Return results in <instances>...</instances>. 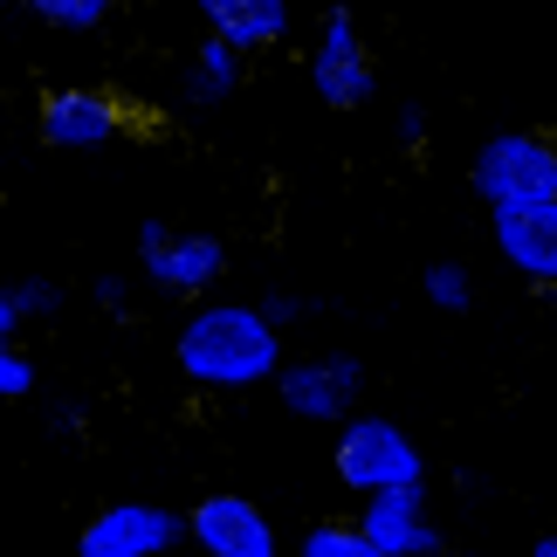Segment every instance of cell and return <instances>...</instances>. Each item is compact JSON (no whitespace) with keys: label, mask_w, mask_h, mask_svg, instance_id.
I'll return each instance as SVG.
<instances>
[{"label":"cell","mask_w":557,"mask_h":557,"mask_svg":"<svg viewBox=\"0 0 557 557\" xmlns=\"http://www.w3.org/2000/svg\"><path fill=\"white\" fill-rule=\"evenodd\" d=\"M393 132H399V145H426V111H420V103H399Z\"/></svg>","instance_id":"cell-21"},{"label":"cell","mask_w":557,"mask_h":557,"mask_svg":"<svg viewBox=\"0 0 557 557\" xmlns=\"http://www.w3.org/2000/svg\"><path fill=\"white\" fill-rule=\"evenodd\" d=\"M21 324H28V317H21V304H14V283H0V331H21Z\"/></svg>","instance_id":"cell-23"},{"label":"cell","mask_w":557,"mask_h":557,"mask_svg":"<svg viewBox=\"0 0 557 557\" xmlns=\"http://www.w3.org/2000/svg\"><path fill=\"white\" fill-rule=\"evenodd\" d=\"M420 289H426V304H434L441 317H468V310H475V275H468L461 262H426Z\"/></svg>","instance_id":"cell-16"},{"label":"cell","mask_w":557,"mask_h":557,"mask_svg":"<svg viewBox=\"0 0 557 557\" xmlns=\"http://www.w3.org/2000/svg\"><path fill=\"white\" fill-rule=\"evenodd\" d=\"M337 482L351 488V496H379V488H399V482H426V455L413 447L399 420L385 413H351L337 420Z\"/></svg>","instance_id":"cell-2"},{"label":"cell","mask_w":557,"mask_h":557,"mask_svg":"<svg viewBox=\"0 0 557 557\" xmlns=\"http://www.w3.org/2000/svg\"><path fill=\"white\" fill-rule=\"evenodd\" d=\"M186 544V517L165 503H111L83 523L76 557H165Z\"/></svg>","instance_id":"cell-8"},{"label":"cell","mask_w":557,"mask_h":557,"mask_svg":"<svg viewBox=\"0 0 557 557\" xmlns=\"http://www.w3.org/2000/svg\"><path fill=\"white\" fill-rule=\"evenodd\" d=\"M447 557H488V550H447Z\"/></svg>","instance_id":"cell-25"},{"label":"cell","mask_w":557,"mask_h":557,"mask_svg":"<svg viewBox=\"0 0 557 557\" xmlns=\"http://www.w3.org/2000/svg\"><path fill=\"white\" fill-rule=\"evenodd\" d=\"M138 269L145 283L165 296H207L227 275V242L200 227H173V221H145L138 227Z\"/></svg>","instance_id":"cell-5"},{"label":"cell","mask_w":557,"mask_h":557,"mask_svg":"<svg viewBox=\"0 0 557 557\" xmlns=\"http://www.w3.org/2000/svg\"><path fill=\"white\" fill-rule=\"evenodd\" d=\"M14 304H21L28 324H41V317L62 310V283H55V275H21V283H14Z\"/></svg>","instance_id":"cell-17"},{"label":"cell","mask_w":557,"mask_h":557,"mask_svg":"<svg viewBox=\"0 0 557 557\" xmlns=\"http://www.w3.org/2000/svg\"><path fill=\"white\" fill-rule=\"evenodd\" d=\"M468 186L482 207H517V200H557V138L544 132H488L468 159Z\"/></svg>","instance_id":"cell-3"},{"label":"cell","mask_w":557,"mask_h":557,"mask_svg":"<svg viewBox=\"0 0 557 557\" xmlns=\"http://www.w3.org/2000/svg\"><path fill=\"white\" fill-rule=\"evenodd\" d=\"M186 544L200 557H283V537L262 517V503L234 496V488H213L186 509Z\"/></svg>","instance_id":"cell-7"},{"label":"cell","mask_w":557,"mask_h":557,"mask_svg":"<svg viewBox=\"0 0 557 557\" xmlns=\"http://www.w3.org/2000/svg\"><path fill=\"white\" fill-rule=\"evenodd\" d=\"M90 296H97V310H124V304H132V283H124V275H97V283H90Z\"/></svg>","instance_id":"cell-20"},{"label":"cell","mask_w":557,"mask_h":557,"mask_svg":"<svg viewBox=\"0 0 557 557\" xmlns=\"http://www.w3.org/2000/svg\"><path fill=\"white\" fill-rule=\"evenodd\" d=\"M0 8H8V0H0Z\"/></svg>","instance_id":"cell-26"},{"label":"cell","mask_w":557,"mask_h":557,"mask_svg":"<svg viewBox=\"0 0 557 557\" xmlns=\"http://www.w3.org/2000/svg\"><path fill=\"white\" fill-rule=\"evenodd\" d=\"M242 76H248V49H234L227 35H207L186 62V97L193 103H227L242 90Z\"/></svg>","instance_id":"cell-13"},{"label":"cell","mask_w":557,"mask_h":557,"mask_svg":"<svg viewBox=\"0 0 557 557\" xmlns=\"http://www.w3.org/2000/svg\"><path fill=\"white\" fill-rule=\"evenodd\" d=\"M296 557H393L366 523H337V517H324V523H310L304 530V544H296Z\"/></svg>","instance_id":"cell-14"},{"label":"cell","mask_w":557,"mask_h":557,"mask_svg":"<svg viewBox=\"0 0 557 557\" xmlns=\"http://www.w3.org/2000/svg\"><path fill=\"white\" fill-rule=\"evenodd\" d=\"M358 523L393 557H447L441 523L426 517V482H399V488H379V496H358Z\"/></svg>","instance_id":"cell-11"},{"label":"cell","mask_w":557,"mask_h":557,"mask_svg":"<svg viewBox=\"0 0 557 557\" xmlns=\"http://www.w3.org/2000/svg\"><path fill=\"white\" fill-rule=\"evenodd\" d=\"M173 366L200 393L275 385V372H283V331L262 317V304H200L173 337Z\"/></svg>","instance_id":"cell-1"},{"label":"cell","mask_w":557,"mask_h":557,"mask_svg":"<svg viewBox=\"0 0 557 557\" xmlns=\"http://www.w3.org/2000/svg\"><path fill=\"white\" fill-rule=\"evenodd\" d=\"M207 35H227L234 49H275L289 35V0H193Z\"/></svg>","instance_id":"cell-12"},{"label":"cell","mask_w":557,"mask_h":557,"mask_svg":"<svg viewBox=\"0 0 557 557\" xmlns=\"http://www.w3.org/2000/svg\"><path fill=\"white\" fill-rule=\"evenodd\" d=\"M35 132H41L49 152H103V145L124 132V103L111 90H83V83H70V90L41 97Z\"/></svg>","instance_id":"cell-9"},{"label":"cell","mask_w":557,"mask_h":557,"mask_svg":"<svg viewBox=\"0 0 557 557\" xmlns=\"http://www.w3.org/2000/svg\"><path fill=\"white\" fill-rule=\"evenodd\" d=\"M275 399H283V413L310 420V426H337V420L358 413V399H366V366H358L351 351L283 358V372H275Z\"/></svg>","instance_id":"cell-6"},{"label":"cell","mask_w":557,"mask_h":557,"mask_svg":"<svg viewBox=\"0 0 557 557\" xmlns=\"http://www.w3.org/2000/svg\"><path fill=\"white\" fill-rule=\"evenodd\" d=\"M35 393V366L21 358V345L0 331V399H28Z\"/></svg>","instance_id":"cell-18"},{"label":"cell","mask_w":557,"mask_h":557,"mask_svg":"<svg viewBox=\"0 0 557 557\" xmlns=\"http://www.w3.org/2000/svg\"><path fill=\"white\" fill-rule=\"evenodd\" d=\"M530 557H557V530H544V537L530 544Z\"/></svg>","instance_id":"cell-24"},{"label":"cell","mask_w":557,"mask_h":557,"mask_svg":"<svg viewBox=\"0 0 557 557\" xmlns=\"http://www.w3.org/2000/svg\"><path fill=\"white\" fill-rule=\"evenodd\" d=\"M488 234H496V255L523 275V283L557 289V200L488 207Z\"/></svg>","instance_id":"cell-10"},{"label":"cell","mask_w":557,"mask_h":557,"mask_svg":"<svg viewBox=\"0 0 557 557\" xmlns=\"http://www.w3.org/2000/svg\"><path fill=\"white\" fill-rule=\"evenodd\" d=\"M14 8H28L41 28H62V35H97L103 21L117 14V0H14Z\"/></svg>","instance_id":"cell-15"},{"label":"cell","mask_w":557,"mask_h":557,"mask_svg":"<svg viewBox=\"0 0 557 557\" xmlns=\"http://www.w3.org/2000/svg\"><path fill=\"white\" fill-rule=\"evenodd\" d=\"M310 90L324 111H366L379 97V70L366 55V35H358V14L351 8H324L317 21V41H310Z\"/></svg>","instance_id":"cell-4"},{"label":"cell","mask_w":557,"mask_h":557,"mask_svg":"<svg viewBox=\"0 0 557 557\" xmlns=\"http://www.w3.org/2000/svg\"><path fill=\"white\" fill-rule=\"evenodd\" d=\"M49 426H55V434H76V426H83V399H55L49 406Z\"/></svg>","instance_id":"cell-22"},{"label":"cell","mask_w":557,"mask_h":557,"mask_svg":"<svg viewBox=\"0 0 557 557\" xmlns=\"http://www.w3.org/2000/svg\"><path fill=\"white\" fill-rule=\"evenodd\" d=\"M262 317H269L275 331H289V324H304V317H310V304H304V296H289V289H269L262 296Z\"/></svg>","instance_id":"cell-19"}]
</instances>
